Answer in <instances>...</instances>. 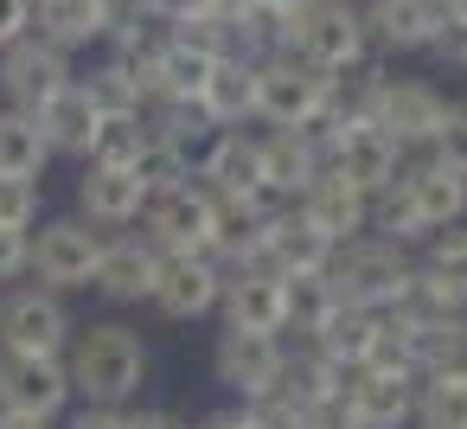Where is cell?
Returning <instances> with one entry per match:
<instances>
[{
  "label": "cell",
  "mask_w": 467,
  "mask_h": 429,
  "mask_svg": "<svg viewBox=\"0 0 467 429\" xmlns=\"http://www.w3.org/2000/svg\"><path fill=\"white\" fill-rule=\"evenodd\" d=\"M33 116H39V129H46L52 154H71V161H90V154H97L103 110H97V97L84 90V78H78V84H65V90H58L52 103H39Z\"/></svg>",
  "instance_id": "obj_23"
},
{
  "label": "cell",
  "mask_w": 467,
  "mask_h": 429,
  "mask_svg": "<svg viewBox=\"0 0 467 429\" xmlns=\"http://www.w3.org/2000/svg\"><path fill=\"white\" fill-rule=\"evenodd\" d=\"M154 282H161V250H154L148 231H141V237H135V231L103 237V263H97V276H90V288H97L103 301H148Z\"/></svg>",
  "instance_id": "obj_20"
},
{
  "label": "cell",
  "mask_w": 467,
  "mask_h": 429,
  "mask_svg": "<svg viewBox=\"0 0 467 429\" xmlns=\"http://www.w3.org/2000/svg\"><path fill=\"white\" fill-rule=\"evenodd\" d=\"M0 429H52V423H33V416H14V410H0Z\"/></svg>",
  "instance_id": "obj_49"
},
{
  "label": "cell",
  "mask_w": 467,
  "mask_h": 429,
  "mask_svg": "<svg viewBox=\"0 0 467 429\" xmlns=\"http://www.w3.org/2000/svg\"><path fill=\"white\" fill-rule=\"evenodd\" d=\"M378 333H384V314L339 301V314H333V320H327L314 340H301V346H314V352H320V359H333L339 371H358V365H371V352H378Z\"/></svg>",
  "instance_id": "obj_26"
},
{
  "label": "cell",
  "mask_w": 467,
  "mask_h": 429,
  "mask_svg": "<svg viewBox=\"0 0 467 429\" xmlns=\"http://www.w3.org/2000/svg\"><path fill=\"white\" fill-rule=\"evenodd\" d=\"M256 122L269 129H314L327 135L339 122V84L301 65L295 52H275L256 65Z\"/></svg>",
  "instance_id": "obj_3"
},
{
  "label": "cell",
  "mask_w": 467,
  "mask_h": 429,
  "mask_svg": "<svg viewBox=\"0 0 467 429\" xmlns=\"http://www.w3.org/2000/svg\"><path fill=\"white\" fill-rule=\"evenodd\" d=\"M333 237L301 212V205H275V225H269V244H263V263L282 276V282H301V276H327L333 269Z\"/></svg>",
  "instance_id": "obj_17"
},
{
  "label": "cell",
  "mask_w": 467,
  "mask_h": 429,
  "mask_svg": "<svg viewBox=\"0 0 467 429\" xmlns=\"http://www.w3.org/2000/svg\"><path fill=\"white\" fill-rule=\"evenodd\" d=\"M97 263H103V231H97V225H84V218H52V225L33 231V276H39V288H58V295L90 288Z\"/></svg>",
  "instance_id": "obj_8"
},
{
  "label": "cell",
  "mask_w": 467,
  "mask_h": 429,
  "mask_svg": "<svg viewBox=\"0 0 467 429\" xmlns=\"http://www.w3.org/2000/svg\"><path fill=\"white\" fill-rule=\"evenodd\" d=\"M39 225V180H0V231Z\"/></svg>",
  "instance_id": "obj_36"
},
{
  "label": "cell",
  "mask_w": 467,
  "mask_h": 429,
  "mask_svg": "<svg viewBox=\"0 0 467 429\" xmlns=\"http://www.w3.org/2000/svg\"><path fill=\"white\" fill-rule=\"evenodd\" d=\"M416 295L441 314H467V231L429 237V250L416 256Z\"/></svg>",
  "instance_id": "obj_25"
},
{
  "label": "cell",
  "mask_w": 467,
  "mask_h": 429,
  "mask_svg": "<svg viewBox=\"0 0 467 429\" xmlns=\"http://www.w3.org/2000/svg\"><path fill=\"white\" fill-rule=\"evenodd\" d=\"M218 314L231 333H288V282L269 263H244L224 276Z\"/></svg>",
  "instance_id": "obj_13"
},
{
  "label": "cell",
  "mask_w": 467,
  "mask_h": 429,
  "mask_svg": "<svg viewBox=\"0 0 467 429\" xmlns=\"http://www.w3.org/2000/svg\"><path fill=\"white\" fill-rule=\"evenodd\" d=\"M212 199H218V193H212ZM269 225H275V199H218V212H212V256H218L224 269L263 263Z\"/></svg>",
  "instance_id": "obj_21"
},
{
  "label": "cell",
  "mask_w": 467,
  "mask_h": 429,
  "mask_svg": "<svg viewBox=\"0 0 467 429\" xmlns=\"http://www.w3.org/2000/svg\"><path fill=\"white\" fill-rule=\"evenodd\" d=\"M333 314H339V288H333L327 276H301V282H288V333H295V340H314Z\"/></svg>",
  "instance_id": "obj_33"
},
{
  "label": "cell",
  "mask_w": 467,
  "mask_h": 429,
  "mask_svg": "<svg viewBox=\"0 0 467 429\" xmlns=\"http://www.w3.org/2000/svg\"><path fill=\"white\" fill-rule=\"evenodd\" d=\"M327 282L339 288V301H352V308H371V314H390L397 301H410V288H416V256L403 250V244H390V237H352V244H339L333 250V269H327Z\"/></svg>",
  "instance_id": "obj_4"
},
{
  "label": "cell",
  "mask_w": 467,
  "mask_h": 429,
  "mask_svg": "<svg viewBox=\"0 0 467 429\" xmlns=\"http://www.w3.org/2000/svg\"><path fill=\"white\" fill-rule=\"evenodd\" d=\"M275 52H295L301 65H314L320 78L346 84L371 65V33H365V7L358 0H314L295 20L275 26Z\"/></svg>",
  "instance_id": "obj_2"
},
{
  "label": "cell",
  "mask_w": 467,
  "mask_h": 429,
  "mask_svg": "<svg viewBox=\"0 0 467 429\" xmlns=\"http://www.w3.org/2000/svg\"><path fill=\"white\" fill-rule=\"evenodd\" d=\"M422 378H454L467 384V314H448L422 333Z\"/></svg>",
  "instance_id": "obj_32"
},
{
  "label": "cell",
  "mask_w": 467,
  "mask_h": 429,
  "mask_svg": "<svg viewBox=\"0 0 467 429\" xmlns=\"http://www.w3.org/2000/svg\"><path fill=\"white\" fill-rule=\"evenodd\" d=\"M199 180L218 193V199H269V180H263V135H244V129H218L199 154Z\"/></svg>",
  "instance_id": "obj_15"
},
{
  "label": "cell",
  "mask_w": 467,
  "mask_h": 429,
  "mask_svg": "<svg viewBox=\"0 0 467 429\" xmlns=\"http://www.w3.org/2000/svg\"><path fill=\"white\" fill-rule=\"evenodd\" d=\"M78 403L71 365L46 359V352H0V410L33 416V423H58Z\"/></svg>",
  "instance_id": "obj_6"
},
{
  "label": "cell",
  "mask_w": 467,
  "mask_h": 429,
  "mask_svg": "<svg viewBox=\"0 0 467 429\" xmlns=\"http://www.w3.org/2000/svg\"><path fill=\"white\" fill-rule=\"evenodd\" d=\"M65 84H78L71 52H58V46L39 39V33L0 52V97H7V110H39V103H52Z\"/></svg>",
  "instance_id": "obj_11"
},
{
  "label": "cell",
  "mask_w": 467,
  "mask_h": 429,
  "mask_svg": "<svg viewBox=\"0 0 467 429\" xmlns=\"http://www.w3.org/2000/svg\"><path fill=\"white\" fill-rule=\"evenodd\" d=\"M416 429H467V384L422 378L416 384Z\"/></svg>",
  "instance_id": "obj_34"
},
{
  "label": "cell",
  "mask_w": 467,
  "mask_h": 429,
  "mask_svg": "<svg viewBox=\"0 0 467 429\" xmlns=\"http://www.w3.org/2000/svg\"><path fill=\"white\" fill-rule=\"evenodd\" d=\"M148 14H154L161 26H186V20L212 14V0H148Z\"/></svg>",
  "instance_id": "obj_43"
},
{
  "label": "cell",
  "mask_w": 467,
  "mask_h": 429,
  "mask_svg": "<svg viewBox=\"0 0 467 429\" xmlns=\"http://www.w3.org/2000/svg\"><path fill=\"white\" fill-rule=\"evenodd\" d=\"M33 7H39V0H33Z\"/></svg>",
  "instance_id": "obj_50"
},
{
  "label": "cell",
  "mask_w": 467,
  "mask_h": 429,
  "mask_svg": "<svg viewBox=\"0 0 467 429\" xmlns=\"http://www.w3.org/2000/svg\"><path fill=\"white\" fill-rule=\"evenodd\" d=\"M129 429H192L180 410H129Z\"/></svg>",
  "instance_id": "obj_45"
},
{
  "label": "cell",
  "mask_w": 467,
  "mask_h": 429,
  "mask_svg": "<svg viewBox=\"0 0 467 429\" xmlns=\"http://www.w3.org/2000/svg\"><path fill=\"white\" fill-rule=\"evenodd\" d=\"M212 371H218V384L231 391V397H269V391H282V371H288V340L282 333H218V346H212Z\"/></svg>",
  "instance_id": "obj_9"
},
{
  "label": "cell",
  "mask_w": 467,
  "mask_h": 429,
  "mask_svg": "<svg viewBox=\"0 0 467 429\" xmlns=\"http://www.w3.org/2000/svg\"><path fill=\"white\" fill-rule=\"evenodd\" d=\"M403 186H410V199H416V212L429 218L435 237L467 218V173H454L441 154H429V148L410 154V161H403Z\"/></svg>",
  "instance_id": "obj_22"
},
{
  "label": "cell",
  "mask_w": 467,
  "mask_h": 429,
  "mask_svg": "<svg viewBox=\"0 0 467 429\" xmlns=\"http://www.w3.org/2000/svg\"><path fill=\"white\" fill-rule=\"evenodd\" d=\"M307 429H365V423H358V410L346 403V384H339L333 397L307 403Z\"/></svg>",
  "instance_id": "obj_40"
},
{
  "label": "cell",
  "mask_w": 467,
  "mask_h": 429,
  "mask_svg": "<svg viewBox=\"0 0 467 429\" xmlns=\"http://www.w3.org/2000/svg\"><path fill=\"white\" fill-rule=\"evenodd\" d=\"M295 205H301V212L333 237V244H352V237H365V231H371V199H365L352 180H339L333 167H327V173L295 199Z\"/></svg>",
  "instance_id": "obj_24"
},
{
  "label": "cell",
  "mask_w": 467,
  "mask_h": 429,
  "mask_svg": "<svg viewBox=\"0 0 467 429\" xmlns=\"http://www.w3.org/2000/svg\"><path fill=\"white\" fill-rule=\"evenodd\" d=\"M371 237H390V244H403V250L435 237V231H429V218L416 212V199H410V186H403V180H397L390 193H378V199H371Z\"/></svg>",
  "instance_id": "obj_31"
},
{
  "label": "cell",
  "mask_w": 467,
  "mask_h": 429,
  "mask_svg": "<svg viewBox=\"0 0 467 429\" xmlns=\"http://www.w3.org/2000/svg\"><path fill=\"white\" fill-rule=\"evenodd\" d=\"M403 148H397V135H384L378 122H365V116H339L333 129H327V167L339 173V180H352L365 199H378V193H390L397 180H403Z\"/></svg>",
  "instance_id": "obj_5"
},
{
  "label": "cell",
  "mask_w": 467,
  "mask_h": 429,
  "mask_svg": "<svg viewBox=\"0 0 467 429\" xmlns=\"http://www.w3.org/2000/svg\"><path fill=\"white\" fill-rule=\"evenodd\" d=\"M33 33L52 39L58 52L97 46V39H109V0H39V7H33Z\"/></svg>",
  "instance_id": "obj_27"
},
{
  "label": "cell",
  "mask_w": 467,
  "mask_h": 429,
  "mask_svg": "<svg viewBox=\"0 0 467 429\" xmlns=\"http://www.w3.org/2000/svg\"><path fill=\"white\" fill-rule=\"evenodd\" d=\"M224 263L212 256V250H192V256H161V282H154V314H167V320H205V314H218V301H224Z\"/></svg>",
  "instance_id": "obj_12"
},
{
  "label": "cell",
  "mask_w": 467,
  "mask_h": 429,
  "mask_svg": "<svg viewBox=\"0 0 467 429\" xmlns=\"http://www.w3.org/2000/svg\"><path fill=\"white\" fill-rule=\"evenodd\" d=\"M371 52H429L448 26V0H358Z\"/></svg>",
  "instance_id": "obj_18"
},
{
  "label": "cell",
  "mask_w": 467,
  "mask_h": 429,
  "mask_svg": "<svg viewBox=\"0 0 467 429\" xmlns=\"http://www.w3.org/2000/svg\"><path fill=\"white\" fill-rule=\"evenodd\" d=\"M212 14H218V20H231V26H237V20H244V14H256V0H212Z\"/></svg>",
  "instance_id": "obj_47"
},
{
  "label": "cell",
  "mask_w": 467,
  "mask_h": 429,
  "mask_svg": "<svg viewBox=\"0 0 467 429\" xmlns=\"http://www.w3.org/2000/svg\"><path fill=\"white\" fill-rule=\"evenodd\" d=\"M33 276V231H0V282Z\"/></svg>",
  "instance_id": "obj_39"
},
{
  "label": "cell",
  "mask_w": 467,
  "mask_h": 429,
  "mask_svg": "<svg viewBox=\"0 0 467 429\" xmlns=\"http://www.w3.org/2000/svg\"><path fill=\"white\" fill-rule=\"evenodd\" d=\"M141 141H148V116H103L97 154H90V161H103V167H135Z\"/></svg>",
  "instance_id": "obj_35"
},
{
  "label": "cell",
  "mask_w": 467,
  "mask_h": 429,
  "mask_svg": "<svg viewBox=\"0 0 467 429\" xmlns=\"http://www.w3.org/2000/svg\"><path fill=\"white\" fill-rule=\"evenodd\" d=\"M320 173H327V135H314V129H269L263 135V180H269L275 205H295Z\"/></svg>",
  "instance_id": "obj_14"
},
{
  "label": "cell",
  "mask_w": 467,
  "mask_h": 429,
  "mask_svg": "<svg viewBox=\"0 0 467 429\" xmlns=\"http://www.w3.org/2000/svg\"><path fill=\"white\" fill-rule=\"evenodd\" d=\"M199 429H250V416H244V403H231V410H212Z\"/></svg>",
  "instance_id": "obj_46"
},
{
  "label": "cell",
  "mask_w": 467,
  "mask_h": 429,
  "mask_svg": "<svg viewBox=\"0 0 467 429\" xmlns=\"http://www.w3.org/2000/svg\"><path fill=\"white\" fill-rule=\"evenodd\" d=\"M135 173H141L148 193H173V186L199 180V154L180 148L173 135H161V129L148 122V141H141V154H135Z\"/></svg>",
  "instance_id": "obj_30"
},
{
  "label": "cell",
  "mask_w": 467,
  "mask_h": 429,
  "mask_svg": "<svg viewBox=\"0 0 467 429\" xmlns=\"http://www.w3.org/2000/svg\"><path fill=\"white\" fill-rule=\"evenodd\" d=\"M65 365H71V384H78L84 403H122V410H129V403L141 397L154 359H148V340H141L135 327H122V320H90V327H78Z\"/></svg>",
  "instance_id": "obj_1"
},
{
  "label": "cell",
  "mask_w": 467,
  "mask_h": 429,
  "mask_svg": "<svg viewBox=\"0 0 467 429\" xmlns=\"http://www.w3.org/2000/svg\"><path fill=\"white\" fill-rule=\"evenodd\" d=\"M71 429H129V410L122 403H84L71 416Z\"/></svg>",
  "instance_id": "obj_44"
},
{
  "label": "cell",
  "mask_w": 467,
  "mask_h": 429,
  "mask_svg": "<svg viewBox=\"0 0 467 429\" xmlns=\"http://www.w3.org/2000/svg\"><path fill=\"white\" fill-rule=\"evenodd\" d=\"M429 154H441L454 173H467V103H448L441 135H435V148H429Z\"/></svg>",
  "instance_id": "obj_38"
},
{
  "label": "cell",
  "mask_w": 467,
  "mask_h": 429,
  "mask_svg": "<svg viewBox=\"0 0 467 429\" xmlns=\"http://www.w3.org/2000/svg\"><path fill=\"white\" fill-rule=\"evenodd\" d=\"M33 39V0H0V52Z\"/></svg>",
  "instance_id": "obj_42"
},
{
  "label": "cell",
  "mask_w": 467,
  "mask_h": 429,
  "mask_svg": "<svg viewBox=\"0 0 467 429\" xmlns=\"http://www.w3.org/2000/svg\"><path fill=\"white\" fill-rule=\"evenodd\" d=\"M429 58H435L441 71H467V20H448V26L435 33V46H429Z\"/></svg>",
  "instance_id": "obj_41"
},
{
  "label": "cell",
  "mask_w": 467,
  "mask_h": 429,
  "mask_svg": "<svg viewBox=\"0 0 467 429\" xmlns=\"http://www.w3.org/2000/svg\"><path fill=\"white\" fill-rule=\"evenodd\" d=\"M416 371H384V365H358L346 371V403L358 410L365 429H410L416 423Z\"/></svg>",
  "instance_id": "obj_19"
},
{
  "label": "cell",
  "mask_w": 467,
  "mask_h": 429,
  "mask_svg": "<svg viewBox=\"0 0 467 429\" xmlns=\"http://www.w3.org/2000/svg\"><path fill=\"white\" fill-rule=\"evenodd\" d=\"M148 199H154V193L141 186L135 167L84 161V180H78V212H84V225H97V231H122V225L148 218Z\"/></svg>",
  "instance_id": "obj_16"
},
{
  "label": "cell",
  "mask_w": 467,
  "mask_h": 429,
  "mask_svg": "<svg viewBox=\"0 0 467 429\" xmlns=\"http://www.w3.org/2000/svg\"><path fill=\"white\" fill-rule=\"evenodd\" d=\"M212 212H218L212 186H205V180H186V186L148 199L141 231L154 237L161 256H192V250H212Z\"/></svg>",
  "instance_id": "obj_10"
},
{
  "label": "cell",
  "mask_w": 467,
  "mask_h": 429,
  "mask_svg": "<svg viewBox=\"0 0 467 429\" xmlns=\"http://www.w3.org/2000/svg\"><path fill=\"white\" fill-rule=\"evenodd\" d=\"M52 161V141L33 110H0V180H39Z\"/></svg>",
  "instance_id": "obj_29"
},
{
  "label": "cell",
  "mask_w": 467,
  "mask_h": 429,
  "mask_svg": "<svg viewBox=\"0 0 467 429\" xmlns=\"http://www.w3.org/2000/svg\"><path fill=\"white\" fill-rule=\"evenodd\" d=\"M244 416H250V429H307V410H301L295 397H282V391L250 397V403H244Z\"/></svg>",
  "instance_id": "obj_37"
},
{
  "label": "cell",
  "mask_w": 467,
  "mask_h": 429,
  "mask_svg": "<svg viewBox=\"0 0 467 429\" xmlns=\"http://www.w3.org/2000/svg\"><path fill=\"white\" fill-rule=\"evenodd\" d=\"M78 340V320L58 288H14L0 301V352H46L65 359Z\"/></svg>",
  "instance_id": "obj_7"
},
{
  "label": "cell",
  "mask_w": 467,
  "mask_h": 429,
  "mask_svg": "<svg viewBox=\"0 0 467 429\" xmlns=\"http://www.w3.org/2000/svg\"><path fill=\"white\" fill-rule=\"evenodd\" d=\"M199 110H205L218 129L256 122V65H250V58H224V65L212 71V84L199 90Z\"/></svg>",
  "instance_id": "obj_28"
},
{
  "label": "cell",
  "mask_w": 467,
  "mask_h": 429,
  "mask_svg": "<svg viewBox=\"0 0 467 429\" xmlns=\"http://www.w3.org/2000/svg\"><path fill=\"white\" fill-rule=\"evenodd\" d=\"M256 7H263V14H275V20H295L301 7H314V0H256Z\"/></svg>",
  "instance_id": "obj_48"
}]
</instances>
